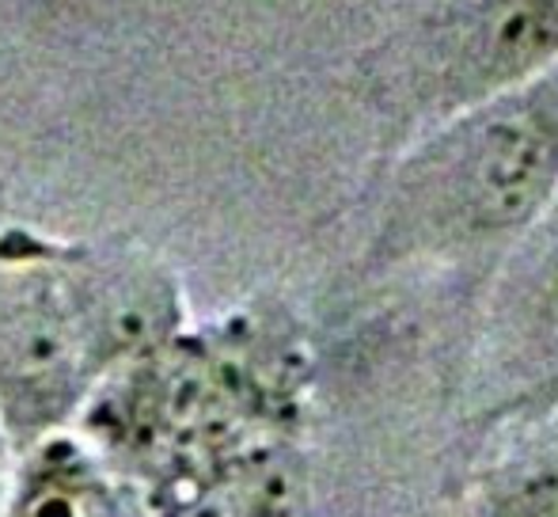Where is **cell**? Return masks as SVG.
Instances as JSON below:
<instances>
[{
	"mask_svg": "<svg viewBox=\"0 0 558 517\" xmlns=\"http://www.w3.org/2000/svg\"><path fill=\"white\" fill-rule=\"evenodd\" d=\"M558 199V61L411 141L384 187L373 270L490 258Z\"/></svg>",
	"mask_w": 558,
	"mask_h": 517,
	"instance_id": "6da1fadb",
	"label": "cell"
},
{
	"mask_svg": "<svg viewBox=\"0 0 558 517\" xmlns=\"http://www.w3.org/2000/svg\"><path fill=\"white\" fill-rule=\"evenodd\" d=\"M555 61L558 0H437L361 58V88L411 145Z\"/></svg>",
	"mask_w": 558,
	"mask_h": 517,
	"instance_id": "7a4b0ae2",
	"label": "cell"
},
{
	"mask_svg": "<svg viewBox=\"0 0 558 517\" xmlns=\"http://www.w3.org/2000/svg\"><path fill=\"white\" fill-rule=\"evenodd\" d=\"M99 370L88 335L58 304H23L0 316V422L12 449L31 453L61 434Z\"/></svg>",
	"mask_w": 558,
	"mask_h": 517,
	"instance_id": "3957f363",
	"label": "cell"
},
{
	"mask_svg": "<svg viewBox=\"0 0 558 517\" xmlns=\"http://www.w3.org/2000/svg\"><path fill=\"white\" fill-rule=\"evenodd\" d=\"M153 517H293L296 483L270 445H247L153 488Z\"/></svg>",
	"mask_w": 558,
	"mask_h": 517,
	"instance_id": "277c9868",
	"label": "cell"
},
{
	"mask_svg": "<svg viewBox=\"0 0 558 517\" xmlns=\"http://www.w3.org/2000/svg\"><path fill=\"white\" fill-rule=\"evenodd\" d=\"M4 517H141V510L114 465L76 437L53 434L20 465Z\"/></svg>",
	"mask_w": 558,
	"mask_h": 517,
	"instance_id": "5b68a950",
	"label": "cell"
},
{
	"mask_svg": "<svg viewBox=\"0 0 558 517\" xmlns=\"http://www.w3.org/2000/svg\"><path fill=\"white\" fill-rule=\"evenodd\" d=\"M506 332L524 381L558 377V199L521 244L506 289Z\"/></svg>",
	"mask_w": 558,
	"mask_h": 517,
	"instance_id": "8992f818",
	"label": "cell"
},
{
	"mask_svg": "<svg viewBox=\"0 0 558 517\" xmlns=\"http://www.w3.org/2000/svg\"><path fill=\"white\" fill-rule=\"evenodd\" d=\"M471 517H558V430L551 442L509 468L478 498Z\"/></svg>",
	"mask_w": 558,
	"mask_h": 517,
	"instance_id": "52a82bcc",
	"label": "cell"
},
{
	"mask_svg": "<svg viewBox=\"0 0 558 517\" xmlns=\"http://www.w3.org/2000/svg\"><path fill=\"white\" fill-rule=\"evenodd\" d=\"M8 449H12V442H8L4 434V422H0V517L8 510V495H12V468H8Z\"/></svg>",
	"mask_w": 558,
	"mask_h": 517,
	"instance_id": "ba28073f",
	"label": "cell"
}]
</instances>
